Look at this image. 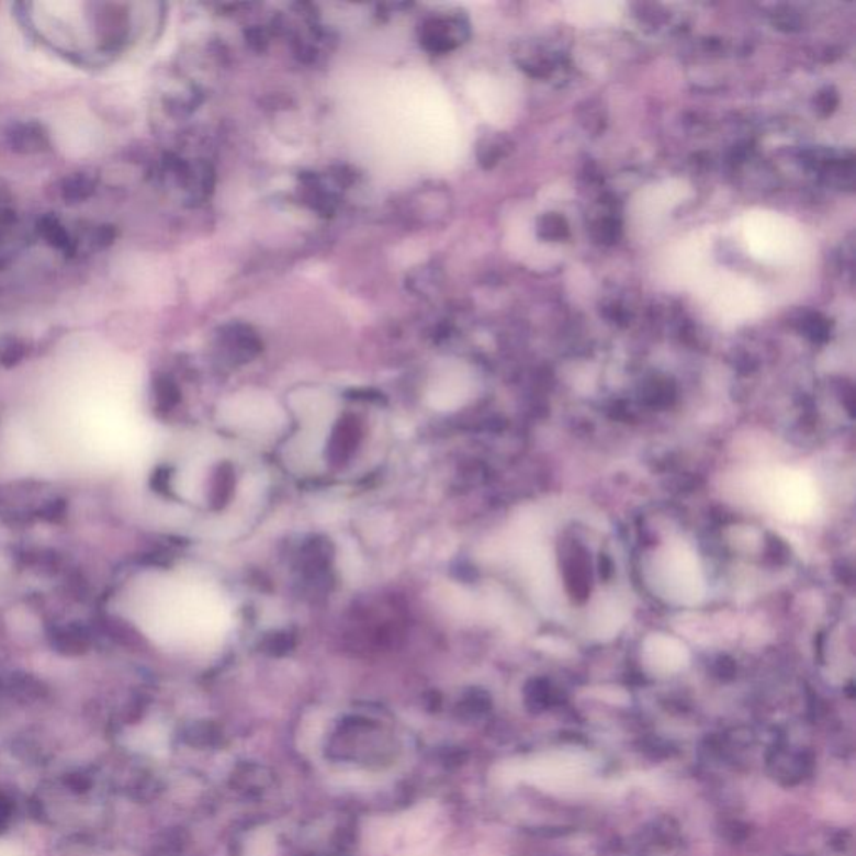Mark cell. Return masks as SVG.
<instances>
[{"label": "cell", "instance_id": "52a82bcc", "mask_svg": "<svg viewBox=\"0 0 856 856\" xmlns=\"http://www.w3.org/2000/svg\"><path fill=\"white\" fill-rule=\"evenodd\" d=\"M54 642L64 653H81L86 647V635L76 629H64L54 635Z\"/></svg>", "mask_w": 856, "mask_h": 856}, {"label": "cell", "instance_id": "6da1fadb", "mask_svg": "<svg viewBox=\"0 0 856 856\" xmlns=\"http://www.w3.org/2000/svg\"><path fill=\"white\" fill-rule=\"evenodd\" d=\"M744 245L755 260L773 267L800 263L808 254V241L793 219L775 211L756 210L744 216Z\"/></svg>", "mask_w": 856, "mask_h": 856}, {"label": "cell", "instance_id": "7a4b0ae2", "mask_svg": "<svg viewBox=\"0 0 856 856\" xmlns=\"http://www.w3.org/2000/svg\"><path fill=\"white\" fill-rule=\"evenodd\" d=\"M756 492L763 507L778 519L804 522L818 509L816 485L801 471L775 469L763 472L756 481Z\"/></svg>", "mask_w": 856, "mask_h": 856}, {"label": "cell", "instance_id": "5b68a950", "mask_svg": "<svg viewBox=\"0 0 856 856\" xmlns=\"http://www.w3.org/2000/svg\"><path fill=\"white\" fill-rule=\"evenodd\" d=\"M565 15L581 27H597L618 21L621 5L615 2H571L565 5Z\"/></svg>", "mask_w": 856, "mask_h": 856}, {"label": "cell", "instance_id": "8992f818", "mask_svg": "<svg viewBox=\"0 0 856 856\" xmlns=\"http://www.w3.org/2000/svg\"><path fill=\"white\" fill-rule=\"evenodd\" d=\"M682 184L674 187L673 183L664 184V187H657L656 190L650 191L646 196L642 198V216H663L667 210L676 206L685 194H683Z\"/></svg>", "mask_w": 856, "mask_h": 856}, {"label": "cell", "instance_id": "3957f363", "mask_svg": "<svg viewBox=\"0 0 856 856\" xmlns=\"http://www.w3.org/2000/svg\"><path fill=\"white\" fill-rule=\"evenodd\" d=\"M721 322L743 324L755 318L763 308L759 290L746 278L731 273L709 270V273L695 286Z\"/></svg>", "mask_w": 856, "mask_h": 856}, {"label": "cell", "instance_id": "277c9868", "mask_svg": "<svg viewBox=\"0 0 856 856\" xmlns=\"http://www.w3.org/2000/svg\"><path fill=\"white\" fill-rule=\"evenodd\" d=\"M462 31L460 19L437 14L421 22L418 40L427 53L446 54L462 41Z\"/></svg>", "mask_w": 856, "mask_h": 856}]
</instances>
